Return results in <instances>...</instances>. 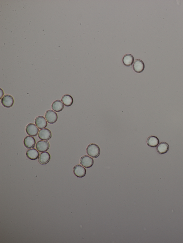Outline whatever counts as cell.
Instances as JSON below:
<instances>
[{
	"mask_svg": "<svg viewBox=\"0 0 183 243\" xmlns=\"http://www.w3.org/2000/svg\"><path fill=\"white\" fill-rule=\"evenodd\" d=\"M86 151L89 156L94 158H97L99 157L100 153L99 147L94 143L89 144L87 147Z\"/></svg>",
	"mask_w": 183,
	"mask_h": 243,
	"instance_id": "6da1fadb",
	"label": "cell"
},
{
	"mask_svg": "<svg viewBox=\"0 0 183 243\" xmlns=\"http://www.w3.org/2000/svg\"><path fill=\"white\" fill-rule=\"evenodd\" d=\"M45 117L47 122L51 124L55 123L58 118L57 114L51 110H48L46 112Z\"/></svg>",
	"mask_w": 183,
	"mask_h": 243,
	"instance_id": "7a4b0ae2",
	"label": "cell"
},
{
	"mask_svg": "<svg viewBox=\"0 0 183 243\" xmlns=\"http://www.w3.org/2000/svg\"><path fill=\"white\" fill-rule=\"evenodd\" d=\"M94 163L93 159L87 155L82 156L80 160V163L81 165L87 168L91 167L93 165Z\"/></svg>",
	"mask_w": 183,
	"mask_h": 243,
	"instance_id": "3957f363",
	"label": "cell"
},
{
	"mask_svg": "<svg viewBox=\"0 0 183 243\" xmlns=\"http://www.w3.org/2000/svg\"><path fill=\"white\" fill-rule=\"evenodd\" d=\"M1 102L3 106L9 108L11 107L13 105L14 100L11 96L6 95L1 99Z\"/></svg>",
	"mask_w": 183,
	"mask_h": 243,
	"instance_id": "277c9868",
	"label": "cell"
},
{
	"mask_svg": "<svg viewBox=\"0 0 183 243\" xmlns=\"http://www.w3.org/2000/svg\"><path fill=\"white\" fill-rule=\"evenodd\" d=\"M51 131L47 128H45L40 130L38 134V137L41 140L44 141H48L51 137Z\"/></svg>",
	"mask_w": 183,
	"mask_h": 243,
	"instance_id": "5b68a950",
	"label": "cell"
},
{
	"mask_svg": "<svg viewBox=\"0 0 183 243\" xmlns=\"http://www.w3.org/2000/svg\"><path fill=\"white\" fill-rule=\"evenodd\" d=\"M25 131L28 135L35 137L37 135L39 130L34 124L30 123L26 127Z\"/></svg>",
	"mask_w": 183,
	"mask_h": 243,
	"instance_id": "8992f818",
	"label": "cell"
},
{
	"mask_svg": "<svg viewBox=\"0 0 183 243\" xmlns=\"http://www.w3.org/2000/svg\"><path fill=\"white\" fill-rule=\"evenodd\" d=\"M133 68L134 71L137 73H140L145 69V64L140 59H136L133 64Z\"/></svg>",
	"mask_w": 183,
	"mask_h": 243,
	"instance_id": "52a82bcc",
	"label": "cell"
},
{
	"mask_svg": "<svg viewBox=\"0 0 183 243\" xmlns=\"http://www.w3.org/2000/svg\"><path fill=\"white\" fill-rule=\"evenodd\" d=\"M73 171L75 175L77 177L82 178L84 177L86 174V170L81 165H77L73 168Z\"/></svg>",
	"mask_w": 183,
	"mask_h": 243,
	"instance_id": "ba28073f",
	"label": "cell"
},
{
	"mask_svg": "<svg viewBox=\"0 0 183 243\" xmlns=\"http://www.w3.org/2000/svg\"><path fill=\"white\" fill-rule=\"evenodd\" d=\"M50 145L49 142L46 141H40L37 142L36 148L40 152H46L50 148Z\"/></svg>",
	"mask_w": 183,
	"mask_h": 243,
	"instance_id": "9c48e42d",
	"label": "cell"
},
{
	"mask_svg": "<svg viewBox=\"0 0 183 243\" xmlns=\"http://www.w3.org/2000/svg\"><path fill=\"white\" fill-rule=\"evenodd\" d=\"M35 144V139L32 136H27L24 139V145L27 149L34 148Z\"/></svg>",
	"mask_w": 183,
	"mask_h": 243,
	"instance_id": "30bf717a",
	"label": "cell"
},
{
	"mask_svg": "<svg viewBox=\"0 0 183 243\" xmlns=\"http://www.w3.org/2000/svg\"><path fill=\"white\" fill-rule=\"evenodd\" d=\"M35 125L40 129L47 127V122L44 117L42 116H38L35 118Z\"/></svg>",
	"mask_w": 183,
	"mask_h": 243,
	"instance_id": "8fae6325",
	"label": "cell"
},
{
	"mask_svg": "<svg viewBox=\"0 0 183 243\" xmlns=\"http://www.w3.org/2000/svg\"><path fill=\"white\" fill-rule=\"evenodd\" d=\"M169 149V145L165 142H162L159 143L156 148L157 152L161 154L166 153L168 152Z\"/></svg>",
	"mask_w": 183,
	"mask_h": 243,
	"instance_id": "7c38bea8",
	"label": "cell"
},
{
	"mask_svg": "<svg viewBox=\"0 0 183 243\" xmlns=\"http://www.w3.org/2000/svg\"><path fill=\"white\" fill-rule=\"evenodd\" d=\"M51 159V156L48 152L41 153L38 158V162L41 164L44 165L48 163Z\"/></svg>",
	"mask_w": 183,
	"mask_h": 243,
	"instance_id": "4fadbf2b",
	"label": "cell"
},
{
	"mask_svg": "<svg viewBox=\"0 0 183 243\" xmlns=\"http://www.w3.org/2000/svg\"><path fill=\"white\" fill-rule=\"evenodd\" d=\"M28 158L32 160H35L39 158L40 153L36 149L33 148L28 150L26 153Z\"/></svg>",
	"mask_w": 183,
	"mask_h": 243,
	"instance_id": "5bb4252c",
	"label": "cell"
},
{
	"mask_svg": "<svg viewBox=\"0 0 183 243\" xmlns=\"http://www.w3.org/2000/svg\"><path fill=\"white\" fill-rule=\"evenodd\" d=\"M148 145L151 147H156L159 143V138L155 136H152L148 137L147 140Z\"/></svg>",
	"mask_w": 183,
	"mask_h": 243,
	"instance_id": "9a60e30c",
	"label": "cell"
},
{
	"mask_svg": "<svg viewBox=\"0 0 183 243\" xmlns=\"http://www.w3.org/2000/svg\"><path fill=\"white\" fill-rule=\"evenodd\" d=\"M122 61L124 65L126 66H131L134 62V58L132 55L130 54H126L124 56Z\"/></svg>",
	"mask_w": 183,
	"mask_h": 243,
	"instance_id": "2e32d148",
	"label": "cell"
},
{
	"mask_svg": "<svg viewBox=\"0 0 183 243\" xmlns=\"http://www.w3.org/2000/svg\"><path fill=\"white\" fill-rule=\"evenodd\" d=\"M64 108L63 103L61 101L57 100L54 101L51 105V108L56 112H60Z\"/></svg>",
	"mask_w": 183,
	"mask_h": 243,
	"instance_id": "e0dca14e",
	"label": "cell"
},
{
	"mask_svg": "<svg viewBox=\"0 0 183 243\" xmlns=\"http://www.w3.org/2000/svg\"><path fill=\"white\" fill-rule=\"evenodd\" d=\"M62 101L66 106L69 107L73 104V100L71 95H65L62 97Z\"/></svg>",
	"mask_w": 183,
	"mask_h": 243,
	"instance_id": "ac0fdd59",
	"label": "cell"
},
{
	"mask_svg": "<svg viewBox=\"0 0 183 243\" xmlns=\"http://www.w3.org/2000/svg\"><path fill=\"white\" fill-rule=\"evenodd\" d=\"M1 99H2V96H3V95H4V92H3V90H2V89H1Z\"/></svg>",
	"mask_w": 183,
	"mask_h": 243,
	"instance_id": "d6986e66",
	"label": "cell"
}]
</instances>
